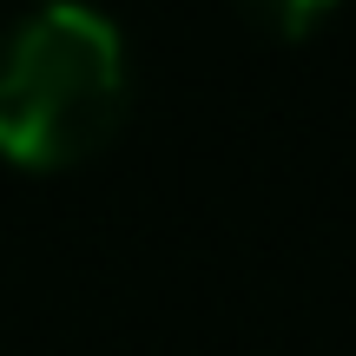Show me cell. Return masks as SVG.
Returning <instances> with one entry per match:
<instances>
[{"label":"cell","mask_w":356,"mask_h":356,"mask_svg":"<svg viewBox=\"0 0 356 356\" xmlns=\"http://www.w3.org/2000/svg\"><path fill=\"white\" fill-rule=\"evenodd\" d=\"M126 106L119 26L86 0H53L0 40V152L20 165L86 159Z\"/></svg>","instance_id":"1"},{"label":"cell","mask_w":356,"mask_h":356,"mask_svg":"<svg viewBox=\"0 0 356 356\" xmlns=\"http://www.w3.org/2000/svg\"><path fill=\"white\" fill-rule=\"evenodd\" d=\"M244 13H251L264 33H277V40H297V33H310V26L323 20V13L337 7V0H238Z\"/></svg>","instance_id":"2"}]
</instances>
